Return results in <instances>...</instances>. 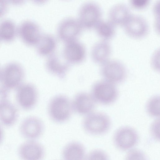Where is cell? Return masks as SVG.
Returning a JSON list of instances; mask_svg holds the SVG:
<instances>
[{"instance_id":"1f68e13d","label":"cell","mask_w":160,"mask_h":160,"mask_svg":"<svg viewBox=\"0 0 160 160\" xmlns=\"http://www.w3.org/2000/svg\"><path fill=\"white\" fill-rule=\"evenodd\" d=\"M159 2H157L154 5L153 8V12L156 18H159Z\"/></svg>"},{"instance_id":"7a4b0ae2","label":"cell","mask_w":160,"mask_h":160,"mask_svg":"<svg viewBox=\"0 0 160 160\" xmlns=\"http://www.w3.org/2000/svg\"><path fill=\"white\" fill-rule=\"evenodd\" d=\"M25 71L22 66L16 62L7 64L2 69V86L8 91L16 90L23 82Z\"/></svg>"},{"instance_id":"83f0119b","label":"cell","mask_w":160,"mask_h":160,"mask_svg":"<svg viewBox=\"0 0 160 160\" xmlns=\"http://www.w3.org/2000/svg\"><path fill=\"white\" fill-rule=\"evenodd\" d=\"M144 158L145 156L142 152L136 149L131 150L126 156L128 159H143Z\"/></svg>"},{"instance_id":"cb8c5ba5","label":"cell","mask_w":160,"mask_h":160,"mask_svg":"<svg viewBox=\"0 0 160 160\" xmlns=\"http://www.w3.org/2000/svg\"><path fill=\"white\" fill-rule=\"evenodd\" d=\"M148 114L153 117L159 118L160 116V97L154 96L148 100L146 106Z\"/></svg>"},{"instance_id":"4fadbf2b","label":"cell","mask_w":160,"mask_h":160,"mask_svg":"<svg viewBox=\"0 0 160 160\" xmlns=\"http://www.w3.org/2000/svg\"><path fill=\"white\" fill-rule=\"evenodd\" d=\"M45 153L43 146L34 140H27L19 145L18 149L19 157L24 160H41Z\"/></svg>"},{"instance_id":"8992f818","label":"cell","mask_w":160,"mask_h":160,"mask_svg":"<svg viewBox=\"0 0 160 160\" xmlns=\"http://www.w3.org/2000/svg\"><path fill=\"white\" fill-rule=\"evenodd\" d=\"M100 73L104 80L115 85L123 82L127 76L124 64L116 60H109L102 64Z\"/></svg>"},{"instance_id":"277c9868","label":"cell","mask_w":160,"mask_h":160,"mask_svg":"<svg viewBox=\"0 0 160 160\" xmlns=\"http://www.w3.org/2000/svg\"><path fill=\"white\" fill-rule=\"evenodd\" d=\"M84 129L90 134H103L109 129L111 122L109 118L101 112H92L86 115L82 123Z\"/></svg>"},{"instance_id":"52a82bcc","label":"cell","mask_w":160,"mask_h":160,"mask_svg":"<svg viewBox=\"0 0 160 160\" xmlns=\"http://www.w3.org/2000/svg\"><path fill=\"white\" fill-rule=\"evenodd\" d=\"M15 99L22 109L29 110L36 105L38 98V91L32 84L23 83L16 90Z\"/></svg>"},{"instance_id":"7402d4cb","label":"cell","mask_w":160,"mask_h":160,"mask_svg":"<svg viewBox=\"0 0 160 160\" xmlns=\"http://www.w3.org/2000/svg\"><path fill=\"white\" fill-rule=\"evenodd\" d=\"M57 45L55 38L52 35L47 34L42 35L36 46L39 55L48 57L54 53Z\"/></svg>"},{"instance_id":"603a6c76","label":"cell","mask_w":160,"mask_h":160,"mask_svg":"<svg viewBox=\"0 0 160 160\" xmlns=\"http://www.w3.org/2000/svg\"><path fill=\"white\" fill-rule=\"evenodd\" d=\"M116 26L108 20L102 19L94 28L98 36L102 40L108 41L112 39L116 33Z\"/></svg>"},{"instance_id":"f1b7e54d","label":"cell","mask_w":160,"mask_h":160,"mask_svg":"<svg viewBox=\"0 0 160 160\" xmlns=\"http://www.w3.org/2000/svg\"><path fill=\"white\" fill-rule=\"evenodd\" d=\"M9 91L0 86V107L9 101Z\"/></svg>"},{"instance_id":"d6986e66","label":"cell","mask_w":160,"mask_h":160,"mask_svg":"<svg viewBox=\"0 0 160 160\" xmlns=\"http://www.w3.org/2000/svg\"><path fill=\"white\" fill-rule=\"evenodd\" d=\"M17 107L9 100L0 107V122L7 127H10L16 122L18 117Z\"/></svg>"},{"instance_id":"4dcf8cb0","label":"cell","mask_w":160,"mask_h":160,"mask_svg":"<svg viewBox=\"0 0 160 160\" xmlns=\"http://www.w3.org/2000/svg\"><path fill=\"white\" fill-rule=\"evenodd\" d=\"M10 5L19 6L23 4L27 0H7Z\"/></svg>"},{"instance_id":"5bb4252c","label":"cell","mask_w":160,"mask_h":160,"mask_svg":"<svg viewBox=\"0 0 160 160\" xmlns=\"http://www.w3.org/2000/svg\"><path fill=\"white\" fill-rule=\"evenodd\" d=\"M65 43L63 57L69 63L79 64L84 61L86 51L83 44L77 40Z\"/></svg>"},{"instance_id":"4316f807","label":"cell","mask_w":160,"mask_h":160,"mask_svg":"<svg viewBox=\"0 0 160 160\" xmlns=\"http://www.w3.org/2000/svg\"><path fill=\"white\" fill-rule=\"evenodd\" d=\"M150 134L155 140H159V119L154 121L151 124L150 128Z\"/></svg>"},{"instance_id":"6da1fadb","label":"cell","mask_w":160,"mask_h":160,"mask_svg":"<svg viewBox=\"0 0 160 160\" xmlns=\"http://www.w3.org/2000/svg\"><path fill=\"white\" fill-rule=\"evenodd\" d=\"M73 111L72 101L65 96H56L49 102L48 114L51 120L55 122L61 123L67 121Z\"/></svg>"},{"instance_id":"7c38bea8","label":"cell","mask_w":160,"mask_h":160,"mask_svg":"<svg viewBox=\"0 0 160 160\" xmlns=\"http://www.w3.org/2000/svg\"><path fill=\"white\" fill-rule=\"evenodd\" d=\"M113 140L114 144L118 148L126 150L132 148L137 144L139 137L134 129L130 127H124L115 132Z\"/></svg>"},{"instance_id":"d590c367","label":"cell","mask_w":160,"mask_h":160,"mask_svg":"<svg viewBox=\"0 0 160 160\" xmlns=\"http://www.w3.org/2000/svg\"><path fill=\"white\" fill-rule=\"evenodd\" d=\"M1 41L0 40V42Z\"/></svg>"},{"instance_id":"8fae6325","label":"cell","mask_w":160,"mask_h":160,"mask_svg":"<svg viewBox=\"0 0 160 160\" xmlns=\"http://www.w3.org/2000/svg\"><path fill=\"white\" fill-rule=\"evenodd\" d=\"M44 125L42 121L34 116H30L24 118L21 122L19 132L21 136L27 140H34L42 134Z\"/></svg>"},{"instance_id":"d4e9b609","label":"cell","mask_w":160,"mask_h":160,"mask_svg":"<svg viewBox=\"0 0 160 160\" xmlns=\"http://www.w3.org/2000/svg\"><path fill=\"white\" fill-rule=\"evenodd\" d=\"M108 156L103 151L95 149L90 152L86 155L85 158L87 159H107Z\"/></svg>"},{"instance_id":"30bf717a","label":"cell","mask_w":160,"mask_h":160,"mask_svg":"<svg viewBox=\"0 0 160 160\" xmlns=\"http://www.w3.org/2000/svg\"><path fill=\"white\" fill-rule=\"evenodd\" d=\"M123 27L126 34L135 39L144 38L149 31V26L146 20L138 15L132 14Z\"/></svg>"},{"instance_id":"e575fe53","label":"cell","mask_w":160,"mask_h":160,"mask_svg":"<svg viewBox=\"0 0 160 160\" xmlns=\"http://www.w3.org/2000/svg\"><path fill=\"white\" fill-rule=\"evenodd\" d=\"M1 72H2V69L0 67V81L1 78Z\"/></svg>"},{"instance_id":"836d02e7","label":"cell","mask_w":160,"mask_h":160,"mask_svg":"<svg viewBox=\"0 0 160 160\" xmlns=\"http://www.w3.org/2000/svg\"><path fill=\"white\" fill-rule=\"evenodd\" d=\"M4 137V132L2 126L0 125V144L2 142Z\"/></svg>"},{"instance_id":"9c48e42d","label":"cell","mask_w":160,"mask_h":160,"mask_svg":"<svg viewBox=\"0 0 160 160\" xmlns=\"http://www.w3.org/2000/svg\"><path fill=\"white\" fill-rule=\"evenodd\" d=\"M42 35L39 26L33 21L25 20L18 25V36L27 46H36Z\"/></svg>"},{"instance_id":"2e32d148","label":"cell","mask_w":160,"mask_h":160,"mask_svg":"<svg viewBox=\"0 0 160 160\" xmlns=\"http://www.w3.org/2000/svg\"><path fill=\"white\" fill-rule=\"evenodd\" d=\"M62 59L54 53L48 57L45 64L47 70L49 73L61 79L66 76L70 64L64 58Z\"/></svg>"},{"instance_id":"44dd1931","label":"cell","mask_w":160,"mask_h":160,"mask_svg":"<svg viewBox=\"0 0 160 160\" xmlns=\"http://www.w3.org/2000/svg\"><path fill=\"white\" fill-rule=\"evenodd\" d=\"M18 36V26L12 20L3 19L0 21V40L5 42L13 41Z\"/></svg>"},{"instance_id":"ba28073f","label":"cell","mask_w":160,"mask_h":160,"mask_svg":"<svg viewBox=\"0 0 160 160\" xmlns=\"http://www.w3.org/2000/svg\"><path fill=\"white\" fill-rule=\"evenodd\" d=\"M83 29L77 18H68L59 23L57 34L59 38L66 43L77 40Z\"/></svg>"},{"instance_id":"d6a6232c","label":"cell","mask_w":160,"mask_h":160,"mask_svg":"<svg viewBox=\"0 0 160 160\" xmlns=\"http://www.w3.org/2000/svg\"><path fill=\"white\" fill-rule=\"evenodd\" d=\"M32 2L37 5H41L46 2L48 0H30Z\"/></svg>"},{"instance_id":"484cf974","label":"cell","mask_w":160,"mask_h":160,"mask_svg":"<svg viewBox=\"0 0 160 160\" xmlns=\"http://www.w3.org/2000/svg\"><path fill=\"white\" fill-rule=\"evenodd\" d=\"M150 0H129L131 6L138 10H142L149 5Z\"/></svg>"},{"instance_id":"e0dca14e","label":"cell","mask_w":160,"mask_h":160,"mask_svg":"<svg viewBox=\"0 0 160 160\" xmlns=\"http://www.w3.org/2000/svg\"><path fill=\"white\" fill-rule=\"evenodd\" d=\"M131 15L129 8L126 5L118 3L109 10L108 20L116 26H123Z\"/></svg>"},{"instance_id":"ac0fdd59","label":"cell","mask_w":160,"mask_h":160,"mask_svg":"<svg viewBox=\"0 0 160 160\" xmlns=\"http://www.w3.org/2000/svg\"><path fill=\"white\" fill-rule=\"evenodd\" d=\"M108 41L102 40L96 43L92 47L91 51V58L95 63L102 65L109 60L112 48Z\"/></svg>"},{"instance_id":"f546056e","label":"cell","mask_w":160,"mask_h":160,"mask_svg":"<svg viewBox=\"0 0 160 160\" xmlns=\"http://www.w3.org/2000/svg\"><path fill=\"white\" fill-rule=\"evenodd\" d=\"M10 5L7 0H0V19L6 14Z\"/></svg>"},{"instance_id":"ffe728a7","label":"cell","mask_w":160,"mask_h":160,"mask_svg":"<svg viewBox=\"0 0 160 160\" xmlns=\"http://www.w3.org/2000/svg\"><path fill=\"white\" fill-rule=\"evenodd\" d=\"M64 159L80 160L85 158V147L81 143L76 141L70 142L63 148L62 153Z\"/></svg>"},{"instance_id":"5b68a950","label":"cell","mask_w":160,"mask_h":160,"mask_svg":"<svg viewBox=\"0 0 160 160\" xmlns=\"http://www.w3.org/2000/svg\"><path fill=\"white\" fill-rule=\"evenodd\" d=\"M102 11L96 3L88 2L83 4L80 8L78 20L83 29L94 28L102 20Z\"/></svg>"},{"instance_id":"9a60e30c","label":"cell","mask_w":160,"mask_h":160,"mask_svg":"<svg viewBox=\"0 0 160 160\" xmlns=\"http://www.w3.org/2000/svg\"><path fill=\"white\" fill-rule=\"evenodd\" d=\"M96 102L91 94L81 92L77 94L72 101L73 111L81 115H87L92 112Z\"/></svg>"},{"instance_id":"3957f363","label":"cell","mask_w":160,"mask_h":160,"mask_svg":"<svg viewBox=\"0 0 160 160\" xmlns=\"http://www.w3.org/2000/svg\"><path fill=\"white\" fill-rule=\"evenodd\" d=\"M91 95L96 102L109 105L116 101L119 92L115 84L103 80L97 82L93 84Z\"/></svg>"}]
</instances>
